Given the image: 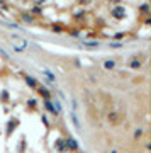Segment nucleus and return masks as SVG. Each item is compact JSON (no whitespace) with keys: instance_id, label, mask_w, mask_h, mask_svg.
<instances>
[{"instance_id":"nucleus-1","label":"nucleus","mask_w":151,"mask_h":153,"mask_svg":"<svg viewBox=\"0 0 151 153\" xmlns=\"http://www.w3.org/2000/svg\"><path fill=\"white\" fill-rule=\"evenodd\" d=\"M14 46H15V49H19V51H22L26 46H27V43L26 41H17V43H14Z\"/></svg>"}]
</instances>
